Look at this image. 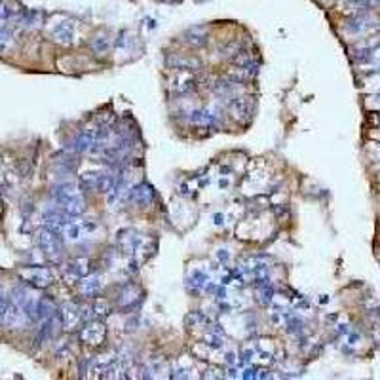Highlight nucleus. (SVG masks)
Masks as SVG:
<instances>
[{"mask_svg":"<svg viewBox=\"0 0 380 380\" xmlns=\"http://www.w3.org/2000/svg\"><path fill=\"white\" fill-rule=\"evenodd\" d=\"M186 40L190 42L192 46H201V44H205V40H207V34L203 33V29H200V27H194V29H190L188 33H186Z\"/></svg>","mask_w":380,"mask_h":380,"instance_id":"nucleus-23","label":"nucleus"},{"mask_svg":"<svg viewBox=\"0 0 380 380\" xmlns=\"http://www.w3.org/2000/svg\"><path fill=\"white\" fill-rule=\"evenodd\" d=\"M51 314H55V306L48 298H38V304H36V319L38 321H44Z\"/></svg>","mask_w":380,"mask_h":380,"instance_id":"nucleus-20","label":"nucleus"},{"mask_svg":"<svg viewBox=\"0 0 380 380\" xmlns=\"http://www.w3.org/2000/svg\"><path fill=\"white\" fill-rule=\"evenodd\" d=\"M59 317H61V323H63V327H65L67 331H74V329H78V327L84 323L80 306L74 304V302H67V304L61 308Z\"/></svg>","mask_w":380,"mask_h":380,"instance_id":"nucleus-6","label":"nucleus"},{"mask_svg":"<svg viewBox=\"0 0 380 380\" xmlns=\"http://www.w3.org/2000/svg\"><path fill=\"white\" fill-rule=\"evenodd\" d=\"M141 236L132 230V228H126V230H120L118 232V236H116V244L120 247V251L122 253H126V255H135L137 253V249H139V244H141Z\"/></svg>","mask_w":380,"mask_h":380,"instance_id":"nucleus-7","label":"nucleus"},{"mask_svg":"<svg viewBox=\"0 0 380 380\" xmlns=\"http://www.w3.org/2000/svg\"><path fill=\"white\" fill-rule=\"evenodd\" d=\"M105 336H107V327H105L101 321H88V323L84 325L82 333H80L82 342H86V344H90V346H99V344H103Z\"/></svg>","mask_w":380,"mask_h":380,"instance_id":"nucleus-5","label":"nucleus"},{"mask_svg":"<svg viewBox=\"0 0 380 380\" xmlns=\"http://www.w3.org/2000/svg\"><path fill=\"white\" fill-rule=\"evenodd\" d=\"M207 281H209L207 272H203V270H200V268H194L192 270V274L188 276V287H192L194 291H203V287H205Z\"/></svg>","mask_w":380,"mask_h":380,"instance_id":"nucleus-19","label":"nucleus"},{"mask_svg":"<svg viewBox=\"0 0 380 380\" xmlns=\"http://www.w3.org/2000/svg\"><path fill=\"white\" fill-rule=\"evenodd\" d=\"M217 259H219V263H223V266H226L228 261H230V253L226 249H219L217 251Z\"/></svg>","mask_w":380,"mask_h":380,"instance_id":"nucleus-28","label":"nucleus"},{"mask_svg":"<svg viewBox=\"0 0 380 380\" xmlns=\"http://www.w3.org/2000/svg\"><path fill=\"white\" fill-rule=\"evenodd\" d=\"M230 112L236 120L240 122H247L253 114V103L249 97H232L230 101Z\"/></svg>","mask_w":380,"mask_h":380,"instance_id":"nucleus-10","label":"nucleus"},{"mask_svg":"<svg viewBox=\"0 0 380 380\" xmlns=\"http://www.w3.org/2000/svg\"><path fill=\"white\" fill-rule=\"evenodd\" d=\"M12 40V31L8 29V25H0V50H6Z\"/></svg>","mask_w":380,"mask_h":380,"instance_id":"nucleus-26","label":"nucleus"},{"mask_svg":"<svg viewBox=\"0 0 380 380\" xmlns=\"http://www.w3.org/2000/svg\"><path fill=\"white\" fill-rule=\"evenodd\" d=\"M21 276L34 287H40L44 289L48 285H51L53 281V274L51 270L46 268V266H34V268H25L21 270Z\"/></svg>","mask_w":380,"mask_h":380,"instance_id":"nucleus-4","label":"nucleus"},{"mask_svg":"<svg viewBox=\"0 0 380 380\" xmlns=\"http://www.w3.org/2000/svg\"><path fill=\"white\" fill-rule=\"evenodd\" d=\"M99 289H101V278L97 274H86L80 280V291H82V295L91 297V295H97Z\"/></svg>","mask_w":380,"mask_h":380,"instance_id":"nucleus-15","label":"nucleus"},{"mask_svg":"<svg viewBox=\"0 0 380 380\" xmlns=\"http://www.w3.org/2000/svg\"><path fill=\"white\" fill-rule=\"evenodd\" d=\"M51 196L57 203V207H61L67 215L76 217L84 211V198H82V186L76 181H61L53 186Z\"/></svg>","mask_w":380,"mask_h":380,"instance_id":"nucleus-1","label":"nucleus"},{"mask_svg":"<svg viewBox=\"0 0 380 380\" xmlns=\"http://www.w3.org/2000/svg\"><path fill=\"white\" fill-rule=\"evenodd\" d=\"M90 272V263H88V259H74V261H70L67 264V268H65V278L67 280H82L86 274Z\"/></svg>","mask_w":380,"mask_h":380,"instance_id":"nucleus-12","label":"nucleus"},{"mask_svg":"<svg viewBox=\"0 0 380 380\" xmlns=\"http://www.w3.org/2000/svg\"><path fill=\"white\" fill-rule=\"evenodd\" d=\"M82 234H84V226L80 223H74V221H68L63 228H61V234L59 236H63L65 240L68 242H78L80 238H82Z\"/></svg>","mask_w":380,"mask_h":380,"instance_id":"nucleus-16","label":"nucleus"},{"mask_svg":"<svg viewBox=\"0 0 380 380\" xmlns=\"http://www.w3.org/2000/svg\"><path fill=\"white\" fill-rule=\"evenodd\" d=\"M51 36H53L55 42H59V44L63 46L72 44V40H74V25H72V21L57 23L51 29Z\"/></svg>","mask_w":380,"mask_h":380,"instance_id":"nucleus-11","label":"nucleus"},{"mask_svg":"<svg viewBox=\"0 0 380 380\" xmlns=\"http://www.w3.org/2000/svg\"><path fill=\"white\" fill-rule=\"evenodd\" d=\"M221 116H223V109L219 105H211L207 109H198V111L190 112V122L196 124V126H201V128H215L219 126L221 122Z\"/></svg>","mask_w":380,"mask_h":380,"instance_id":"nucleus-3","label":"nucleus"},{"mask_svg":"<svg viewBox=\"0 0 380 380\" xmlns=\"http://www.w3.org/2000/svg\"><path fill=\"white\" fill-rule=\"evenodd\" d=\"M346 33H350V34H363V33H367V31H373V29H377V23H375V17L369 14V12H365V14H358L354 19H350V21L346 23Z\"/></svg>","mask_w":380,"mask_h":380,"instance_id":"nucleus-8","label":"nucleus"},{"mask_svg":"<svg viewBox=\"0 0 380 380\" xmlns=\"http://www.w3.org/2000/svg\"><path fill=\"white\" fill-rule=\"evenodd\" d=\"M203 346L209 348V350H221L224 346L223 335H221L217 329H209V331L203 335Z\"/></svg>","mask_w":380,"mask_h":380,"instance_id":"nucleus-18","label":"nucleus"},{"mask_svg":"<svg viewBox=\"0 0 380 380\" xmlns=\"http://www.w3.org/2000/svg\"><path fill=\"white\" fill-rule=\"evenodd\" d=\"M91 310H93V314H95V315H101V317H105V315H109V314H111V304H109L105 298H99V300H95V302H93Z\"/></svg>","mask_w":380,"mask_h":380,"instance_id":"nucleus-25","label":"nucleus"},{"mask_svg":"<svg viewBox=\"0 0 380 380\" xmlns=\"http://www.w3.org/2000/svg\"><path fill=\"white\" fill-rule=\"evenodd\" d=\"M36 244L40 247V251H42V255L48 257L50 261H59L61 259V236L59 234H55L53 230H50V228H40L38 230V234H36Z\"/></svg>","mask_w":380,"mask_h":380,"instance_id":"nucleus-2","label":"nucleus"},{"mask_svg":"<svg viewBox=\"0 0 380 380\" xmlns=\"http://www.w3.org/2000/svg\"><path fill=\"white\" fill-rule=\"evenodd\" d=\"M156 198L154 194V188L149 184V182H139L135 184L133 188L130 190V201L132 203H137V205H150Z\"/></svg>","mask_w":380,"mask_h":380,"instance_id":"nucleus-9","label":"nucleus"},{"mask_svg":"<svg viewBox=\"0 0 380 380\" xmlns=\"http://www.w3.org/2000/svg\"><path fill=\"white\" fill-rule=\"evenodd\" d=\"M169 67L177 68V70H188L192 67H198V61L196 59H184V57H179V55H171L167 59Z\"/></svg>","mask_w":380,"mask_h":380,"instance_id":"nucleus-21","label":"nucleus"},{"mask_svg":"<svg viewBox=\"0 0 380 380\" xmlns=\"http://www.w3.org/2000/svg\"><path fill=\"white\" fill-rule=\"evenodd\" d=\"M186 323L198 329V327H207L211 321H209V317H207V315H203L201 312H192L188 317H186Z\"/></svg>","mask_w":380,"mask_h":380,"instance_id":"nucleus-24","label":"nucleus"},{"mask_svg":"<svg viewBox=\"0 0 380 380\" xmlns=\"http://www.w3.org/2000/svg\"><path fill=\"white\" fill-rule=\"evenodd\" d=\"M93 143H95V132L86 130V132H82V133L72 141V152H76V154H86V152H90L91 150Z\"/></svg>","mask_w":380,"mask_h":380,"instance_id":"nucleus-14","label":"nucleus"},{"mask_svg":"<svg viewBox=\"0 0 380 380\" xmlns=\"http://www.w3.org/2000/svg\"><path fill=\"white\" fill-rule=\"evenodd\" d=\"M91 48H93V51H95L97 55H105V53L111 50V40H109L105 34H99V36L93 38Z\"/></svg>","mask_w":380,"mask_h":380,"instance_id":"nucleus-22","label":"nucleus"},{"mask_svg":"<svg viewBox=\"0 0 380 380\" xmlns=\"http://www.w3.org/2000/svg\"><path fill=\"white\" fill-rule=\"evenodd\" d=\"M0 298H2V297H0Z\"/></svg>","mask_w":380,"mask_h":380,"instance_id":"nucleus-30","label":"nucleus"},{"mask_svg":"<svg viewBox=\"0 0 380 380\" xmlns=\"http://www.w3.org/2000/svg\"><path fill=\"white\" fill-rule=\"evenodd\" d=\"M224 361H226L230 367H236L242 359H238V354H236V352H226V354H224Z\"/></svg>","mask_w":380,"mask_h":380,"instance_id":"nucleus-27","label":"nucleus"},{"mask_svg":"<svg viewBox=\"0 0 380 380\" xmlns=\"http://www.w3.org/2000/svg\"><path fill=\"white\" fill-rule=\"evenodd\" d=\"M141 297H143V291L139 289L137 285L133 283H128L122 293H120V300H118V304L122 306V308H132L135 306L139 300H141Z\"/></svg>","mask_w":380,"mask_h":380,"instance_id":"nucleus-13","label":"nucleus"},{"mask_svg":"<svg viewBox=\"0 0 380 380\" xmlns=\"http://www.w3.org/2000/svg\"><path fill=\"white\" fill-rule=\"evenodd\" d=\"M371 74H380V61L377 63V65H375V68L371 70Z\"/></svg>","mask_w":380,"mask_h":380,"instance_id":"nucleus-29","label":"nucleus"},{"mask_svg":"<svg viewBox=\"0 0 380 380\" xmlns=\"http://www.w3.org/2000/svg\"><path fill=\"white\" fill-rule=\"evenodd\" d=\"M194 86H196L194 76L190 72H186V70H181L173 88H175V91H179V93H188L190 90H194Z\"/></svg>","mask_w":380,"mask_h":380,"instance_id":"nucleus-17","label":"nucleus"}]
</instances>
